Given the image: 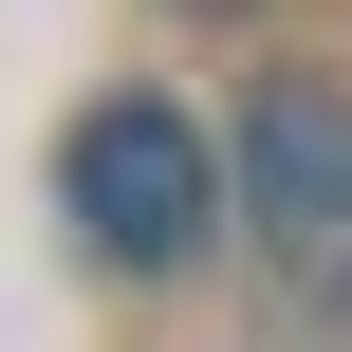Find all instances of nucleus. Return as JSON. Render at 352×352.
Here are the masks:
<instances>
[{
	"label": "nucleus",
	"instance_id": "obj_2",
	"mask_svg": "<svg viewBox=\"0 0 352 352\" xmlns=\"http://www.w3.org/2000/svg\"><path fill=\"white\" fill-rule=\"evenodd\" d=\"M241 204H260L297 316L352 334V93H260L241 111Z\"/></svg>",
	"mask_w": 352,
	"mask_h": 352
},
{
	"label": "nucleus",
	"instance_id": "obj_1",
	"mask_svg": "<svg viewBox=\"0 0 352 352\" xmlns=\"http://www.w3.org/2000/svg\"><path fill=\"white\" fill-rule=\"evenodd\" d=\"M56 204H74V241H93V260L167 278V260H204V223H223V148H204V111H167V93H111V111H74V148H56Z\"/></svg>",
	"mask_w": 352,
	"mask_h": 352
}]
</instances>
